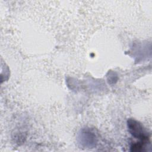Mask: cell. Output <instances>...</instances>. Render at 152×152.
Segmentation results:
<instances>
[{"label": "cell", "mask_w": 152, "mask_h": 152, "mask_svg": "<svg viewBox=\"0 0 152 152\" xmlns=\"http://www.w3.org/2000/svg\"><path fill=\"white\" fill-rule=\"evenodd\" d=\"M77 141L80 146L86 148H92L97 145L98 137L94 129L86 127L78 132Z\"/></svg>", "instance_id": "6da1fadb"}, {"label": "cell", "mask_w": 152, "mask_h": 152, "mask_svg": "<svg viewBox=\"0 0 152 152\" xmlns=\"http://www.w3.org/2000/svg\"><path fill=\"white\" fill-rule=\"evenodd\" d=\"M127 126L129 132L134 137L145 143L149 141V134L140 122L134 119H129L127 121Z\"/></svg>", "instance_id": "7a4b0ae2"}, {"label": "cell", "mask_w": 152, "mask_h": 152, "mask_svg": "<svg viewBox=\"0 0 152 152\" xmlns=\"http://www.w3.org/2000/svg\"><path fill=\"white\" fill-rule=\"evenodd\" d=\"M107 81L110 84H114L118 80V77L116 73L113 72H109L107 75Z\"/></svg>", "instance_id": "3957f363"}]
</instances>
